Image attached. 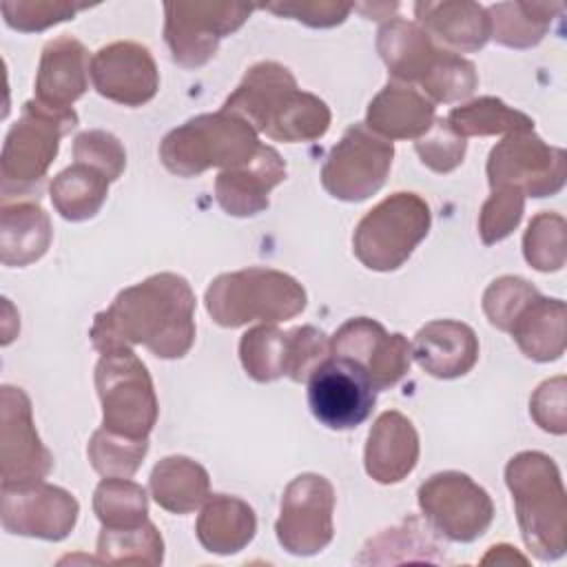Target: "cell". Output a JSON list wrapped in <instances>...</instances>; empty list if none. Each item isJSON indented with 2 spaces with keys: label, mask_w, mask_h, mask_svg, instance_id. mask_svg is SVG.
<instances>
[{
  "label": "cell",
  "mask_w": 567,
  "mask_h": 567,
  "mask_svg": "<svg viewBox=\"0 0 567 567\" xmlns=\"http://www.w3.org/2000/svg\"><path fill=\"white\" fill-rule=\"evenodd\" d=\"M195 292L182 275L157 272L120 290L95 315L89 337L100 354L144 346L159 359H182L195 343Z\"/></svg>",
  "instance_id": "1"
},
{
  "label": "cell",
  "mask_w": 567,
  "mask_h": 567,
  "mask_svg": "<svg viewBox=\"0 0 567 567\" xmlns=\"http://www.w3.org/2000/svg\"><path fill=\"white\" fill-rule=\"evenodd\" d=\"M221 109L286 144L315 142L332 122L330 106L319 95L301 91L292 71L275 60L252 64Z\"/></svg>",
  "instance_id": "2"
},
{
  "label": "cell",
  "mask_w": 567,
  "mask_h": 567,
  "mask_svg": "<svg viewBox=\"0 0 567 567\" xmlns=\"http://www.w3.org/2000/svg\"><path fill=\"white\" fill-rule=\"evenodd\" d=\"M505 485L529 554L543 563L563 558L567 549V494L554 458L536 450L514 454L505 465Z\"/></svg>",
  "instance_id": "3"
},
{
  "label": "cell",
  "mask_w": 567,
  "mask_h": 567,
  "mask_svg": "<svg viewBox=\"0 0 567 567\" xmlns=\"http://www.w3.org/2000/svg\"><path fill=\"white\" fill-rule=\"evenodd\" d=\"M206 312L221 328L281 323L306 310V288L288 272L250 266L217 275L204 292Z\"/></svg>",
  "instance_id": "4"
},
{
  "label": "cell",
  "mask_w": 567,
  "mask_h": 567,
  "mask_svg": "<svg viewBox=\"0 0 567 567\" xmlns=\"http://www.w3.org/2000/svg\"><path fill=\"white\" fill-rule=\"evenodd\" d=\"M75 126L78 113L73 109H51L35 97L27 100L2 144V199H38L44 177L58 157L60 140Z\"/></svg>",
  "instance_id": "5"
},
{
  "label": "cell",
  "mask_w": 567,
  "mask_h": 567,
  "mask_svg": "<svg viewBox=\"0 0 567 567\" xmlns=\"http://www.w3.org/2000/svg\"><path fill=\"white\" fill-rule=\"evenodd\" d=\"M259 146V133L246 120L219 109L168 131L159 142V159L177 177H197L208 168H237L250 162Z\"/></svg>",
  "instance_id": "6"
},
{
  "label": "cell",
  "mask_w": 567,
  "mask_h": 567,
  "mask_svg": "<svg viewBox=\"0 0 567 567\" xmlns=\"http://www.w3.org/2000/svg\"><path fill=\"white\" fill-rule=\"evenodd\" d=\"M432 226L430 204L410 190H399L372 206L352 233V252L370 270L401 268Z\"/></svg>",
  "instance_id": "7"
},
{
  "label": "cell",
  "mask_w": 567,
  "mask_h": 567,
  "mask_svg": "<svg viewBox=\"0 0 567 567\" xmlns=\"http://www.w3.org/2000/svg\"><path fill=\"white\" fill-rule=\"evenodd\" d=\"M95 390L102 405V427L128 439H148L157 423L159 403L148 368L133 348L100 354Z\"/></svg>",
  "instance_id": "8"
},
{
  "label": "cell",
  "mask_w": 567,
  "mask_h": 567,
  "mask_svg": "<svg viewBox=\"0 0 567 567\" xmlns=\"http://www.w3.org/2000/svg\"><path fill=\"white\" fill-rule=\"evenodd\" d=\"M328 357L330 337L315 326L281 330L275 323H261L239 339L241 368L257 383H270L281 377L306 383Z\"/></svg>",
  "instance_id": "9"
},
{
  "label": "cell",
  "mask_w": 567,
  "mask_h": 567,
  "mask_svg": "<svg viewBox=\"0 0 567 567\" xmlns=\"http://www.w3.org/2000/svg\"><path fill=\"white\" fill-rule=\"evenodd\" d=\"M489 188L507 186L525 197H554L567 182V153L532 131L505 135L487 155Z\"/></svg>",
  "instance_id": "10"
},
{
  "label": "cell",
  "mask_w": 567,
  "mask_h": 567,
  "mask_svg": "<svg viewBox=\"0 0 567 567\" xmlns=\"http://www.w3.org/2000/svg\"><path fill=\"white\" fill-rule=\"evenodd\" d=\"M252 11V4L237 2H166L164 40L173 62L184 69L208 64L219 42L244 27Z\"/></svg>",
  "instance_id": "11"
},
{
  "label": "cell",
  "mask_w": 567,
  "mask_h": 567,
  "mask_svg": "<svg viewBox=\"0 0 567 567\" xmlns=\"http://www.w3.org/2000/svg\"><path fill=\"white\" fill-rule=\"evenodd\" d=\"M394 144L365 124H350L321 166L323 190L341 202H363L377 195L392 168Z\"/></svg>",
  "instance_id": "12"
},
{
  "label": "cell",
  "mask_w": 567,
  "mask_h": 567,
  "mask_svg": "<svg viewBox=\"0 0 567 567\" xmlns=\"http://www.w3.org/2000/svg\"><path fill=\"white\" fill-rule=\"evenodd\" d=\"M416 501L434 532L454 543L481 538L494 520V503L487 489L456 470L436 472L425 478L419 485Z\"/></svg>",
  "instance_id": "13"
},
{
  "label": "cell",
  "mask_w": 567,
  "mask_h": 567,
  "mask_svg": "<svg viewBox=\"0 0 567 567\" xmlns=\"http://www.w3.org/2000/svg\"><path fill=\"white\" fill-rule=\"evenodd\" d=\"M334 487L315 472L295 476L279 505L275 534L279 545L292 556H315L334 538Z\"/></svg>",
  "instance_id": "14"
},
{
  "label": "cell",
  "mask_w": 567,
  "mask_h": 567,
  "mask_svg": "<svg viewBox=\"0 0 567 567\" xmlns=\"http://www.w3.org/2000/svg\"><path fill=\"white\" fill-rule=\"evenodd\" d=\"M330 354L359 365L377 392L394 388L412 363V343L370 317L348 319L330 337Z\"/></svg>",
  "instance_id": "15"
},
{
  "label": "cell",
  "mask_w": 567,
  "mask_h": 567,
  "mask_svg": "<svg viewBox=\"0 0 567 567\" xmlns=\"http://www.w3.org/2000/svg\"><path fill=\"white\" fill-rule=\"evenodd\" d=\"M78 514V498L47 481L0 487V520L9 534L58 543L73 532Z\"/></svg>",
  "instance_id": "16"
},
{
  "label": "cell",
  "mask_w": 567,
  "mask_h": 567,
  "mask_svg": "<svg viewBox=\"0 0 567 567\" xmlns=\"http://www.w3.org/2000/svg\"><path fill=\"white\" fill-rule=\"evenodd\" d=\"M53 470V454L42 443L29 394L4 383L0 388V478L2 485L44 481Z\"/></svg>",
  "instance_id": "17"
},
{
  "label": "cell",
  "mask_w": 567,
  "mask_h": 567,
  "mask_svg": "<svg viewBox=\"0 0 567 567\" xmlns=\"http://www.w3.org/2000/svg\"><path fill=\"white\" fill-rule=\"evenodd\" d=\"M312 416L328 430H354L377 405V390L352 361L328 357L306 381Z\"/></svg>",
  "instance_id": "18"
},
{
  "label": "cell",
  "mask_w": 567,
  "mask_h": 567,
  "mask_svg": "<svg viewBox=\"0 0 567 567\" xmlns=\"http://www.w3.org/2000/svg\"><path fill=\"white\" fill-rule=\"evenodd\" d=\"M93 89L122 106H142L159 89V71L148 47L117 40L100 47L91 58Z\"/></svg>",
  "instance_id": "19"
},
{
  "label": "cell",
  "mask_w": 567,
  "mask_h": 567,
  "mask_svg": "<svg viewBox=\"0 0 567 567\" xmlns=\"http://www.w3.org/2000/svg\"><path fill=\"white\" fill-rule=\"evenodd\" d=\"M286 179V162L277 148L261 144L257 155L215 177V199L230 217H255L270 206V190Z\"/></svg>",
  "instance_id": "20"
},
{
  "label": "cell",
  "mask_w": 567,
  "mask_h": 567,
  "mask_svg": "<svg viewBox=\"0 0 567 567\" xmlns=\"http://www.w3.org/2000/svg\"><path fill=\"white\" fill-rule=\"evenodd\" d=\"M419 452L421 443L414 423L399 410H385L368 432L363 450L365 474L381 485L401 483L416 467Z\"/></svg>",
  "instance_id": "21"
},
{
  "label": "cell",
  "mask_w": 567,
  "mask_h": 567,
  "mask_svg": "<svg viewBox=\"0 0 567 567\" xmlns=\"http://www.w3.org/2000/svg\"><path fill=\"white\" fill-rule=\"evenodd\" d=\"M91 60L73 35H58L42 47L35 73V100L51 109H73L89 89Z\"/></svg>",
  "instance_id": "22"
},
{
  "label": "cell",
  "mask_w": 567,
  "mask_h": 567,
  "mask_svg": "<svg viewBox=\"0 0 567 567\" xmlns=\"http://www.w3.org/2000/svg\"><path fill=\"white\" fill-rule=\"evenodd\" d=\"M412 359L434 379H458L478 361V337L463 321L434 319L416 330Z\"/></svg>",
  "instance_id": "23"
},
{
  "label": "cell",
  "mask_w": 567,
  "mask_h": 567,
  "mask_svg": "<svg viewBox=\"0 0 567 567\" xmlns=\"http://www.w3.org/2000/svg\"><path fill=\"white\" fill-rule=\"evenodd\" d=\"M414 22L452 53L481 51L489 40L487 9L470 0H421L414 2Z\"/></svg>",
  "instance_id": "24"
},
{
  "label": "cell",
  "mask_w": 567,
  "mask_h": 567,
  "mask_svg": "<svg viewBox=\"0 0 567 567\" xmlns=\"http://www.w3.org/2000/svg\"><path fill=\"white\" fill-rule=\"evenodd\" d=\"M436 120V106L416 86L388 80V84L370 100L365 126L379 137L419 140Z\"/></svg>",
  "instance_id": "25"
},
{
  "label": "cell",
  "mask_w": 567,
  "mask_h": 567,
  "mask_svg": "<svg viewBox=\"0 0 567 567\" xmlns=\"http://www.w3.org/2000/svg\"><path fill=\"white\" fill-rule=\"evenodd\" d=\"M377 51L392 80L419 89L443 49L416 22L390 18L379 27Z\"/></svg>",
  "instance_id": "26"
},
{
  "label": "cell",
  "mask_w": 567,
  "mask_h": 567,
  "mask_svg": "<svg viewBox=\"0 0 567 567\" xmlns=\"http://www.w3.org/2000/svg\"><path fill=\"white\" fill-rule=\"evenodd\" d=\"M53 226L38 199H2L0 210V261L24 268L49 250Z\"/></svg>",
  "instance_id": "27"
},
{
  "label": "cell",
  "mask_w": 567,
  "mask_h": 567,
  "mask_svg": "<svg viewBox=\"0 0 567 567\" xmlns=\"http://www.w3.org/2000/svg\"><path fill=\"white\" fill-rule=\"evenodd\" d=\"M199 545L217 556H233L250 545L257 534L255 509L230 494H210L195 523Z\"/></svg>",
  "instance_id": "28"
},
{
  "label": "cell",
  "mask_w": 567,
  "mask_h": 567,
  "mask_svg": "<svg viewBox=\"0 0 567 567\" xmlns=\"http://www.w3.org/2000/svg\"><path fill=\"white\" fill-rule=\"evenodd\" d=\"M567 306L563 299L536 295L514 319L509 334L518 350L536 361L549 363L565 354Z\"/></svg>",
  "instance_id": "29"
},
{
  "label": "cell",
  "mask_w": 567,
  "mask_h": 567,
  "mask_svg": "<svg viewBox=\"0 0 567 567\" xmlns=\"http://www.w3.org/2000/svg\"><path fill=\"white\" fill-rule=\"evenodd\" d=\"M148 489L162 509L171 514H190L210 496V476L202 463L173 454L155 463L148 476Z\"/></svg>",
  "instance_id": "30"
},
{
  "label": "cell",
  "mask_w": 567,
  "mask_h": 567,
  "mask_svg": "<svg viewBox=\"0 0 567 567\" xmlns=\"http://www.w3.org/2000/svg\"><path fill=\"white\" fill-rule=\"evenodd\" d=\"M563 13L560 2H496L487 7L489 38L509 49H532Z\"/></svg>",
  "instance_id": "31"
},
{
  "label": "cell",
  "mask_w": 567,
  "mask_h": 567,
  "mask_svg": "<svg viewBox=\"0 0 567 567\" xmlns=\"http://www.w3.org/2000/svg\"><path fill=\"white\" fill-rule=\"evenodd\" d=\"M111 179L82 162H73L60 171L49 184V197L53 208L66 221L93 219L106 202Z\"/></svg>",
  "instance_id": "32"
},
{
  "label": "cell",
  "mask_w": 567,
  "mask_h": 567,
  "mask_svg": "<svg viewBox=\"0 0 567 567\" xmlns=\"http://www.w3.org/2000/svg\"><path fill=\"white\" fill-rule=\"evenodd\" d=\"M445 120L452 126V131L465 140L503 133L509 135L534 128V120L527 113L505 104L501 97L494 95H483L461 106H454Z\"/></svg>",
  "instance_id": "33"
},
{
  "label": "cell",
  "mask_w": 567,
  "mask_h": 567,
  "mask_svg": "<svg viewBox=\"0 0 567 567\" xmlns=\"http://www.w3.org/2000/svg\"><path fill=\"white\" fill-rule=\"evenodd\" d=\"M434 527L427 523L423 525L416 516H408L401 525L388 527L374 538H370L357 558V563H394V554L399 551V563L403 560H427L436 563L441 560L434 556L436 549H441L432 538Z\"/></svg>",
  "instance_id": "34"
},
{
  "label": "cell",
  "mask_w": 567,
  "mask_h": 567,
  "mask_svg": "<svg viewBox=\"0 0 567 567\" xmlns=\"http://www.w3.org/2000/svg\"><path fill=\"white\" fill-rule=\"evenodd\" d=\"M93 514L102 527H137L148 520L146 489L122 476H104L93 492Z\"/></svg>",
  "instance_id": "35"
},
{
  "label": "cell",
  "mask_w": 567,
  "mask_h": 567,
  "mask_svg": "<svg viewBox=\"0 0 567 567\" xmlns=\"http://www.w3.org/2000/svg\"><path fill=\"white\" fill-rule=\"evenodd\" d=\"M97 560L109 565L157 567L164 563V538L151 520L122 529L102 527L97 536Z\"/></svg>",
  "instance_id": "36"
},
{
  "label": "cell",
  "mask_w": 567,
  "mask_h": 567,
  "mask_svg": "<svg viewBox=\"0 0 567 567\" xmlns=\"http://www.w3.org/2000/svg\"><path fill=\"white\" fill-rule=\"evenodd\" d=\"M523 257L538 272H558L567 261V221L554 210H540L523 235Z\"/></svg>",
  "instance_id": "37"
},
{
  "label": "cell",
  "mask_w": 567,
  "mask_h": 567,
  "mask_svg": "<svg viewBox=\"0 0 567 567\" xmlns=\"http://www.w3.org/2000/svg\"><path fill=\"white\" fill-rule=\"evenodd\" d=\"M148 452V439H128L106 427H97L86 445L91 467L102 476L131 478Z\"/></svg>",
  "instance_id": "38"
},
{
  "label": "cell",
  "mask_w": 567,
  "mask_h": 567,
  "mask_svg": "<svg viewBox=\"0 0 567 567\" xmlns=\"http://www.w3.org/2000/svg\"><path fill=\"white\" fill-rule=\"evenodd\" d=\"M476 86H478V75H476L474 62L443 49L432 73L423 80L419 91L434 104L436 102L454 104V102L467 100L476 91Z\"/></svg>",
  "instance_id": "39"
},
{
  "label": "cell",
  "mask_w": 567,
  "mask_h": 567,
  "mask_svg": "<svg viewBox=\"0 0 567 567\" xmlns=\"http://www.w3.org/2000/svg\"><path fill=\"white\" fill-rule=\"evenodd\" d=\"M89 7V2L66 0H4L0 4V11L9 29L20 33H40L49 27L73 20L80 11Z\"/></svg>",
  "instance_id": "40"
},
{
  "label": "cell",
  "mask_w": 567,
  "mask_h": 567,
  "mask_svg": "<svg viewBox=\"0 0 567 567\" xmlns=\"http://www.w3.org/2000/svg\"><path fill=\"white\" fill-rule=\"evenodd\" d=\"M525 213V195L516 188L496 186L483 202L478 213V235L485 246H494L509 237Z\"/></svg>",
  "instance_id": "41"
},
{
  "label": "cell",
  "mask_w": 567,
  "mask_h": 567,
  "mask_svg": "<svg viewBox=\"0 0 567 567\" xmlns=\"http://www.w3.org/2000/svg\"><path fill=\"white\" fill-rule=\"evenodd\" d=\"M540 295L527 279L516 275H503L494 279L483 292V312L487 321L503 332H509L518 312Z\"/></svg>",
  "instance_id": "42"
},
{
  "label": "cell",
  "mask_w": 567,
  "mask_h": 567,
  "mask_svg": "<svg viewBox=\"0 0 567 567\" xmlns=\"http://www.w3.org/2000/svg\"><path fill=\"white\" fill-rule=\"evenodd\" d=\"M414 151L423 166L445 175L458 168L467 153V142L452 131L445 117H436L425 135L414 140Z\"/></svg>",
  "instance_id": "43"
},
{
  "label": "cell",
  "mask_w": 567,
  "mask_h": 567,
  "mask_svg": "<svg viewBox=\"0 0 567 567\" xmlns=\"http://www.w3.org/2000/svg\"><path fill=\"white\" fill-rule=\"evenodd\" d=\"M73 159L102 171L111 182H117L126 168V151L122 142L102 128H91L75 135Z\"/></svg>",
  "instance_id": "44"
},
{
  "label": "cell",
  "mask_w": 567,
  "mask_h": 567,
  "mask_svg": "<svg viewBox=\"0 0 567 567\" xmlns=\"http://www.w3.org/2000/svg\"><path fill=\"white\" fill-rule=\"evenodd\" d=\"M261 9L279 18L297 20L312 29H330L346 22L354 4L334 2V0H279V2H268Z\"/></svg>",
  "instance_id": "45"
},
{
  "label": "cell",
  "mask_w": 567,
  "mask_h": 567,
  "mask_svg": "<svg viewBox=\"0 0 567 567\" xmlns=\"http://www.w3.org/2000/svg\"><path fill=\"white\" fill-rule=\"evenodd\" d=\"M567 381L565 377H554L543 381L529 399V416L534 423L549 434L567 432Z\"/></svg>",
  "instance_id": "46"
}]
</instances>
